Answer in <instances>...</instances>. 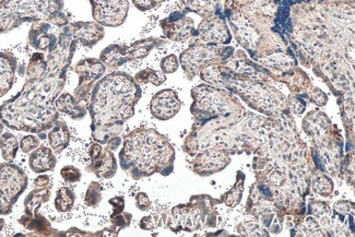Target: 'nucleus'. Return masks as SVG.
Masks as SVG:
<instances>
[{
    "label": "nucleus",
    "instance_id": "1",
    "mask_svg": "<svg viewBox=\"0 0 355 237\" xmlns=\"http://www.w3.org/2000/svg\"><path fill=\"white\" fill-rule=\"evenodd\" d=\"M140 98L139 85L127 73L115 71L96 81L88 103L93 139L107 145L110 140L119 137L125 121L134 116Z\"/></svg>",
    "mask_w": 355,
    "mask_h": 237
},
{
    "label": "nucleus",
    "instance_id": "2",
    "mask_svg": "<svg viewBox=\"0 0 355 237\" xmlns=\"http://www.w3.org/2000/svg\"><path fill=\"white\" fill-rule=\"evenodd\" d=\"M175 160V151L166 138L155 129H136L125 138L119 152L123 170L135 179L159 173L170 175Z\"/></svg>",
    "mask_w": 355,
    "mask_h": 237
},
{
    "label": "nucleus",
    "instance_id": "3",
    "mask_svg": "<svg viewBox=\"0 0 355 237\" xmlns=\"http://www.w3.org/2000/svg\"><path fill=\"white\" fill-rule=\"evenodd\" d=\"M77 45L78 42L72 39L68 26L62 28L56 49L46 56V73L37 80L26 81L22 90L46 105L55 106V100L66 85L67 71Z\"/></svg>",
    "mask_w": 355,
    "mask_h": 237
},
{
    "label": "nucleus",
    "instance_id": "4",
    "mask_svg": "<svg viewBox=\"0 0 355 237\" xmlns=\"http://www.w3.org/2000/svg\"><path fill=\"white\" fill-rule=\"evenodd\" d=\"M62 0H0V33H8L26 22L45 21L57 28L69 24Z\"/></svg>",
    "mask_w": 355,
    "mask_h": 237
},
{
    "label": "nucleus",
    "instance_id": "5",
    "mask_svg": "<svg viewBox=\"0 0 355 237\" xmlns=\"http://www.w3.org/2000/svg\"><path fill=\"white\" fill-rule=\"evenodd\" d=\"M28 179L24 170L12 163H0V214L12 212L21 195L28 188Z\"/></svg>",
    "mask_w": 355,
    "mask_h": 237
},
{
    "label": "nucleus",
    "instance_id": "6",
    "mask_svg": "<svg viewBox=\"0 0 355 237\" xmlns=\"http://www.w3.org/2000/svg\"><path fill=\"white\" fill-rule=\"evenodd\" d=\"M165 44V41L159 37H149L140 40L134 44L125 45L114 44L106 47L100 55V60L106 67L116 69L123 64L132 60H142L150 54L155 47Z\"/></svg>",
    "mask_w": 355,
    "mask_h": 237
},
{
    "label": "nucleus",
    "instance_id": "7",
    "mask_svg": "<svg viewBox=\"0 0 355 237\" xmlns=\"http://www.w3.org/2000/svg\"><path fill=\"white\" fill-rule=\"evenodd\" d=\"M229 49H219L214 44H195L186 49L183 54L180 55V62L185 71L186 77L191 80L193 78L198 75L201 70L206 67L207 64L216 60V56L227 57Z\"/></svg>",
    "mask_w": 355,
    "mask_h": 237
},
{
    "label": "nucleus",
    "instance_id": "8",
    "mask_svg": "<svg viewBox=\"0 0 355 237\" xmlns=\"http://www.w3.org/2000/svg\"><path fill=\"white\" fill-rule=\"evenodd\" d=\"M75 71L79 75V85L73 96L79 103L88 107L93 85L105 73L106 66L100 60L85 58L76 64Z\"/></svg>",
    "mask_w": 355,
    "mask_h": 237
},
{
    "label": "nucleus",
    "instance_id": "9",
    "mask_svg": "<svg viewBox=\"0 0 355 237\" xmlns=\"http://www.w3.org/2000/svg\"><path fill=\"white\" fill-rule=\"evenodd\" d=\"M92 17L103 26H121L128 16V0H90Z\"/></svg>",
    "mask_w": 355,
    "mask_h": 237
},
{
    "label": "nucleus",
    "instance_id": "10",
    "mask_svg": "<svg viewBox=\"0 0 355 237\" xmlns=\"http://www.w3.org/2000/svg\"><path fill=\"white\" fill-rule=\"evenodd\" d=\"M195 35H198L201 41L208 44H229L231 42V34L221 13L205 18L199 24Z\"/></svg>",
    "mask_w": 355,
    "mask_h": 237
},
{
    "label": "nucleus",
    "instance_id": "11",
    "mask_svg": "<svg viewBox=\"0 0 355 237\" xmlns=\"http://www.w3.org/2000/svg\"><path fill=\"white\" fill-rule=\"evenodd\" d=\"M202 225L201 211L198 207L191 199V204H182L172 210L170 219H168V227L173 232L178 231H187L191 232L198 229Z\"/></svg>",
    "mask_w": 355,
    "mask_h": 237
},
{
    "label": "nucleus",
    "instance_id": "12",
    "mask_svg": "<svg viewBox=\"0 0 355 237\" xmlns=\"http://www.w3.org/2000/svg\"><path fill=\"white\" fill-rule=\"evenodd\" d=\"M161 28L165 37L171 41L184 42L195 35V22L185 13L176 11L161 21Z\"/></svg>",
    "mask_w": 355,
    "mask_h": 237
},
{
    "label": "nucleus",
    "instance_id": "13",
    "mask_svg": "<svg viewBox=\"0 0 355 237\" xmlns=\"http://www.w3.org/2000/svg\"><path fill=\"white\" fill-rule=\"evenodd\" d=\"M180 106L182 102L178 98V93L171 89H166L157 92L152 98L150 111L155 119L168 121L180 112Z\"/></svg>",
    "mask_w": 355,
    "mask_h": 237
},
{
    "label": "nucleus",
    "instance_id": "14",
    "mask_svg": "<svg viewBox=\"0 0 355 237\" xmlns=\"http://www.w3.org/2000/svg\"><path fill=\"white\" fill-rule=\"evenodd\" d=\"M67 26L72 39L85 47L94 46L101 40H103L105 35L104 26H101L96 21H88V22L79 21V22L68 24Z\"/></svg>",
    "mask_w": 355,
    "mask_h": 237
},
{
    "label": "nucleus",
    "instance_id": "15",
    "mask_svg": "<svg viewBox=\"0 0 355 237\" xmlns=\"http://www.w3.org/2000/svg\"><path fill=\"white\" fill-rule=\"evenodd\" d=\"M52 24L45 21L33 22L28 32V44L41 52H53L58 43V37L52 33Z\"/></svg>",
    "mask_w": 355,
    "mask_h": 237
},
{
    "label": "nucleus",
    "instance_id": "16",
    "mask_svg": "<svg viewBox=\"0 0 355 237\" xmlns=\"http://www.w3.org/2000/svg\"><path fill=\"white\" fill-rule=\"evenodd\" d=\"M57 159L52 148L39 147L28 157V165L34 173L42 174L56 168Z\"/></svg>",
    "mask_w": 355,
    "mask_h": 237
},
{
    "label": "nucleus",
    "instance_id": "17",
    "mask_svg": "<svg viewBox=\"0 0 355 237\" xmlns=\"http://www.w3.org/2000/svg\"><path fill=\"white\" fill-rule=\"evenodd\" d=\"M89 170L100 178H112L117 170V162L111 149L102 150L96 159L91 160Z\"/></svg>",
    "mask_w": 355,
    "mask_h": 237
},
{
    "label": "nucleus",
    "instance_id": "18",
    "mask_svg": "<svg viewBox=\"0 0 355 237\" xmlns=\"http://www.w3.org/2000/svg\"><path fill=\"white\" fill-rule=\"evenodd\" d=\"M55 106H56L57 111L66 114L70 119H75V121L85 119L88 113V107L79 103L75 96H71L69 93L60 94L55 100Z\"/></svg>",
    "mask_w": 355,
    "mask_h": 237
},
{
    "label": "nucleus",
    "instance_id": "19",
    "mask_svg": "<svg viewBox=\"0 0 355 237\" xmlns=\"http://www.w3.org/2000/svg\"><path fill=\"white\" fill-rule=\"evenodd\" d=\"M47 138H49V146L55 152H62L69 146L70 142V132L67 124L64 121L58 119L53 128H51Z\"/></svg>",
    "mask_w": 355,
    "mask_h": 237
},
{
    "label": "nucleus",
    "instance_id": "20",
    "mask_svg": "<svg viewBox=\"0 0 355 237\" xmlns=\"http://www.w3.org/2000/svg\"><path fill=\"white\" fill-rule=\"evenodd\" d=\"M220 1L221 0H182V3L186 11L208 18L220 13Z\"/></svg>",
    "mask_w": 355,
    "mask_h": 237
},
{
    "label": "nucleus",
    "instance_id": "21",
    "mask_svg": "<svg viewBox=\"0 0 355 237\" xmlns=\"http://www.w3.org/2000/svg\"><path fill=\"white\" fill-rule=\"evenodd\" d=\"M51 198V186L39 188L36 187L34 191L28 193L24 200V216L33 217L34 214L39 213L40 207L45 204Z\"/></svg>",
    "mask_w": 355,
    "mask_h": 237
},
{
    "label": "nucleus",
    "instance_id": "22",
    "mask_svg": "<svg viewBox=\"0 0 355 237\" xmlns=\"http://www.w3.org/2000/svg\"><path fill=\"white\" fill-rule=\"evenodd\" d=\"M19 223L24 225L26 229L34 231L36 234L44 235V236H52V235H60L62 233L54 231L51 227V223L40 213L34 214L33 217H21Z\"/></svg>",
    "mask_w": 355,
    "mask_h": 237
},
{
    "label": "nucleus",
    "instance_id": "23",
    "mask_svg": "<svg viewBox=\"0 0 355 237\" xmlns=\"http://www.w3.org/2000/svg\"><path fill=\"white\" fill-rule=\"evenodd\" d=\"M47 60L43 53H34L26 67V81L37 80L46 73Z\"/></svg>",
    "mask_w": 355,
    "mask_h": 237
},
{
    "label": "nucleus",
    "instance_id": "24",
    "mask_svg": "<svg viewBox=\"0 0 355 237\" xmlns=\"http://www.w3.org/2000/svg\"><path fill=\"white\" fill-rule=\"evenodd\" d=\"M19 142L17 138L10 132H3L0 134V151L3 159L7 162L15 160L18 153Z\"/></svg>",
    "mask_w": 355,
    "mask_h": 237
},
{
    "label": "nucleus",
    "instance_id": "25",
    "mask_svg": "<svg viewBox=\"0 0 355 237\" xmlns=\"http://www.w3.org/2000/svg\"><path fill=\"white\" fill-rule=\"evenodd\" d=\"M76 196L73 191L68 187H62L57 191L55 198V208L58 212H69L75 204Z\"/></svg>",
    "mask_w": 355,
    "mask_h": 237
},
{
    "label": "nucleus",
    "instance_id": "26",
    "mask_svg": "<svg viewBox=\"0 0 355 237\" xmlns=\"http://www.w3.org/2000/svg\"><path fill=\"white\" fill-rule=\"evenodd\" d=\"M165 80H166V76H165L163 71H157V70L150 69V68L141 70L135 77V81L138 85L139 83H142V85L152 83L155 87H160V85L165 82Z\"/></svg>",
    "mask_w": 355,
    "mask_h": 237
},
{
    "label": "nucleus",
    "instance_id": "27",
    "mask_svg": "<svg viewBox=\"0 0 355 237\" xmlns=\"http://www.w3.org/2000/svg\"><path fill=\"white\" fill-rule=\"evenodd\" d=\"M102 200V186L96 182H92L85 193V204L92 208H96Z\"/></svg>",
    "mask_w": 355,
    "mask_h": 237
},
{
    "label": "nucleus",
    "instance_id": "28",
    "mask_svg": "<svg viewBox=\"0 0 355 237\" xmlns=\"http://www.w3.org/2000/svg\"><path fill=\"white\" fill-rule=\"evenodd\" d=\"M60 175L64 178V182L75 184L78 183V182H80L83 174H81V170H79V168L71 166V165H68V166H64V168H62V170H60Z\"/></svg>",
    "mask_w": 355,
    "mask_h": 237
},
{
    "label": "nucleus",
    "instance_id": "29",
    "mask_svg": "<svg viewBox=\"0 0 355 237\" xmlns=\"http://www.w3.org/2000/svg\"><path fill=\"white\" fill-rule=\"evenodd\" d=\"M40 139L33 134H28V136H26V137L22 138L20 141V147L21 151L24 153H28L35 150L36 148L40 147Z\"/></svg>",
    "mask_w": 355,
    "mask_h": 237
},
{
    "label": "nucleus",
    "instance_id": "30",
    "mask_svg": "<svg viewBox=\"0 0 355 237\" xmlns=\"http://www.w3.org/2000/svg\"><path fill=\"white\" fill-rule=\"evenodd\" d=\"M180 67V62L175 55H168L161 62V69L164 73H174Z\"/></svg>",
    "mask_w": 355,
    "mask_h": 237
},
{
    "label": "nucleus",
    "instance_id": "31",
    "mask_svg": "<svg viewBox=\"0 0 355 237\" xmlns=\"http://www.w3.org/2000/svg\"><path fill=\"white\" fill-rule=\"evenodd\" d=\"M132 214L127 213V212H121V213L117 214L116 217L111 218V220L112 223H113L116 227H119V229H121L129 227L130 222H132Z\"/></svg>",
    "mask_w": 355,
    "mask_h": 237
},
{
    "label": "nucleus",
    "instance_id": "32",
    "mask_svg": "<svg viewBox=\"0 0 355 237\" xmlns=\"http://www.w3.org/2000/svg\"><path fill=\"white\" fill-rule=\"evenodd\" d=\"M164 1L165 0H132V3L137 8L141 11L151 10Z\"/></svg>",
    "mask_w": 355,
    "mask_h": 237
},
{
    "label": "nucleus",
    "instance_id": "33",
    "mask_svg": "<svg viewBox=\"0 0 355 237\" xmlns=\"http://www.w3.org/2000/svg\"><path fill=\"white\" fill-rule=\"evenodd\" d=\"M136 206L137 208L141 210V211H148V210H149L151 202H150V199L147 193H139L137 195Z\"/></svg>",
    "mask_w": 355,
    "mask_h": 237
},
{
    "label": "nucleus",
    "instance_id": "34",
    "mask_svg": "<svg viewBox=\"0 0 355 237\" xmlns=\"http://www.w3.org/2000/svg\"><path fill=\"white\" fill-rule=\"evenodd\" d=\"M110 204L113 206V213H112L111 218L116 217L117 214L124 211V197H115V198H112L111 200H110Z\"/></svg>",
    "mask_w": 355,
    "mask_h": 237
},
{
    "label": "nucleus",
    "instance_id": "35",
    "mask_svg": "<svg viewBox=\"0 0 355 237\" xmlns=\"http://www.w3.org/2000/svg\"><path fill=\"white\" fill-rule=\"evenodd\" d=\"M314 102L318 106L324 105V104L327 103V96L320 89L315 88Z\"/></svg>",
    "mask_w": 355,
    "mask_h": 237
},
{
    "label": "nucleus",
    "instance_id": "36",
    "mask_svg": "<svg viewBox=\"0 0 355 237\" xmlns=\"http://www.w3.org/2000/svg\"><path fill=\"white\" fill-rule=\"evenodd\" d=\"M155 227H157V223L153 217H144L140 222V227L142 229H153Z\"/></svg>",
    "mask_w": 355,
    "mask_h": 237
},
{
    "label": "nucleus",
    "instance_id": "37",
    "mask_svg": "<svg viewBox=\"0 0 355 237\" xmlns=\"http://www.w3.org/2000/svg\"><path fill=\"white\" fill-rule=\"evenodd\" d=\"M49 184H51V178L47 175L37 176L35 181H34V185H35V187H39V188L49 187Z\"/></svg>",
    "mask_w": 355,
    "mask_h": 237
},
{
    "label": "nucleus",
    "instance_id": "38",
    "mask_svg": "<svg viewBox=\"0 0 355 237\" xmlns=\"http://www.w3.org/2000/svg\"><path fill=\"white\" fill-rule=\"evenodd\" d=\"M102 150H103L102 149V146L98 145V143H93L90 149H89V155H90L91 160L98 157V155H101V152H102Z\"/></svg>",
    "mask_w": 355,
    "mask_h": 237
},
{
    "label": "nucleus",
    "instance_id": "39",
    "mask_svg": "<svg viewBox=\"0 0 355 237\" xmlns=\"http://www.w3.org/2000/svg\"><path fill=\"white\" fill-rule=\"evenodd\" d=\"M5 225H6L5 220L1 219V218H0V232H1V231H3V227H5Z\"/></svg>",
    "mask_w": 355,
    "mask_h": 237
},
{
    "label": "nucleus",
    "instance_id": "40",
    "mask_svg": "<svg viewBox=\"0 0 355 237\" xmlns=\"http://www.w3.org/2000/svg\"><path fill=\"white\" fill-rule=\"evenodd\" d=\"M3 127H5V124H3V121L0 119V134H3Z\"/></svg>",
    "mask_w": 355,
    "mask_h": 237
}]
</instances>
